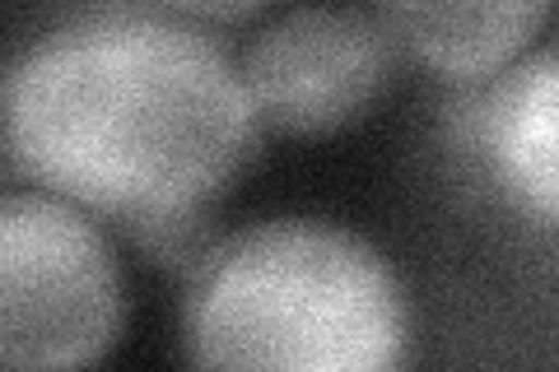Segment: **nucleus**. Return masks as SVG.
Here are the masks:
<instances>
[{
  "instance_id": "nucleus-1",
  "label": "nucleus",
  "mask_w": 559,
  "mask_h": 372,
  "mask_svg": "<svg viewBox=\"0 0 559 372\" xmlns=\"http://www.w3.org/2000/svg\"><path fill=\"white\" fill-rule=\"evenodd\" d=\"M252 98L224 51L168 20H90L5 75V149L57 196L121 215L205 209L252 154Z\"/></svg>"
},
{
  "instance_id": "nucleus-2",
  "label": "nucleus",
  "mask_w": 559,
  "mask_h": 372,
  "mask_svg": "<svg viewBox=\"0 0 559 372\" xmlns=\"http://www.w3.org/2000/svg\"><path fill=\"white\" fill-rule=\"evenodd\" d=\"M187 340L201 368L388 372L406 353V298L364 238L271 219L197 265Z\"/></svg>"
},
{
  "instance_id": "nucleus-3",
  "label": "nucleus",
  "mask_w": 559,
  "mask_h": 372,
  "mask_svg": "<svg viewBox=\"0 0 559 372\" xmlns=\"http://www.w3.org/2000/svg\"><path fill=\"white\" fill-rule=\"evenodd\" d=\"M127 298L98 228L57 191L0 201V363L84 368L117 345Z\"/></svg>"
},
{
  "instance_id": "nucleus-4",
  "label": "nucleus",
  "mask_w": 559,
  "mask_h": 372,
  "mask_svg": "<svg viewBox=\"0 0 559 372\" xmlns=\"http://www.w3.org/2000/svg\"><path fill=\"white\" fill-rule=\"evenodd\" d=\"M396 51L359 10L308 5L266 24L242 57L252 112L280 135L345 131L388 94Z\"/></svg>"
},
{
  "instance_id": "nucleus-5",
  "label": "nucleus",
  "mask_w": 559,
  "mask_h": 372,
  "mask_svg": "<svg viewBox=\"0 0 559 372\" xmlns=\"http://www.w3.org/2000/svg\"><path fill=\"white\" fill-rule=\"evenodd\" d=\"M480 131L499 191L559 233V51L513 65L489 88Z\"/></svg>"
},
{
  "instance_id": "nucleus-6",
  "label": "nucleus",
  "mask_w": 559,
  "mask_h": 372,
  "mask_svg": "<svg viewBox=\"0 0 559 372\" xmlns=\"http://www.w3.org/2000/svg\"><path fill=\"white\" fill-rule=\"evenodd\" d=\"M392 38L443 80H485L522 57L550 0H373Z\"/></svg>"
},
{
  "instance_id": "nucleus-7",
  "label": "nucleus",
  "mask_w": 559,
  "mask_h": 372,
  "mask_svg": "<svg viewBox=\"0 0 559 372\" xmlns=\"http://www.w3.org/2000/svg\"><path fill=\"white\" fill-rule=\"evenodd\" d=\"M131 228H135V242L164 265H201L210 256V228L201 219V209L135 219Z\"/></svg>"
},
{
  "instance_id": "nucleus-8",
  "label": "nucleus",
  "mask_w": 559,
  "mask_h": 372,
  "mask_svg": "<svg viewBox=\"0 0 559 372\" xmlns=\"http://www.w3.org/2000/svg\"><path fill=\"white\" fill-rule=\"evenodd\" d=\"M168 5H178L187 14H201V20H242V14L261 10L266 0H168Z\"/></svg>"
}]
</instances>
